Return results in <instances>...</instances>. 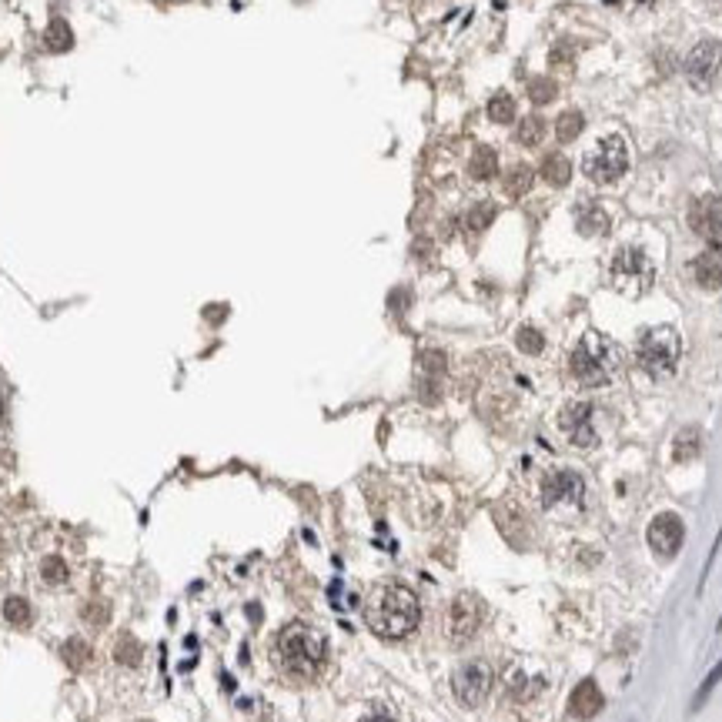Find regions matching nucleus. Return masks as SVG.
Returning a JSON list of instances; mask_svg holds the SVG:
<instances>
[{
  "mask_svg": "<svg viewBox=\"0 0 722 722\" xmlns=\"http://www.w3.org/2000/svg\"><path fill=\"white\" fill-rule=\"evenodd\" d=\"M421 619L419 596L402 582H381L375 585L365 599V622L368 629L381 639H405L415 633Z\"/></svg>",
  "mask_w": 722,
  "mask_h": 722,
  "instance_id": "nucleus-1",
  "label": "nucleus"
},
{
  "mask_svg": "<svg viewBox=\"0 0 722 722\" xmlns=\"http://www.w3.org/2000/svg\"><path fill=\"white\" fill-rule=\"evenodd\" d=\"M275 659H278L281 672H288L292 679H315L318 669L328 659V639L308 622H292L278 633Z\"/></svg>",
  "mask_w": 722,
  "mask_h": 722,
  "instance_id": "nucleus-2",
  "label": "nucleus"
},
{
  "mask_svg": "<svg viewBox=\"0 0 722 722\" xmlns=\"http://www.w3.org/2000/svg\"><path fill=\"white\" fill-rule=\"evenodd\" d=\"M622 368V348L602 331H589L579 348L572 352V375L589 385V388H602L619 375Z\"/></svg>",
  "mask_w": 722,
  "mask_h": 722,
  "instance_id": "nucleus-3",
  "label": "nucleus"
},
{
  "mask_svg": "<svg viewBox=\"0 0 722 722\" xmlns=\"http://www.w3.org/2000/svg\"><path fill=\"white\" fill-rule=\"evenodd\" d=\"M679 352H683V342H679V331L672 325H656L639 335V344H635V358H639V368L649 371L652 378H666L675 371L679 365Z\"/></svg>",
  "mask_w": 722,
  "mask_h": 722,
  "instance_id": "nucleus-4",
  "label": "nucleus"
},
{
  "mask_svg": "<svg viewBox=\"0 0 722 722\" xmlns=\"http://www.w3.org/2000/svg\"><path fill=\"white\" fill-rule=\"evenodd\" d=\"M612 281H616L619 292L635 298V294H642L646 288H652L656 268H652L646 251H639V248H619L616 258H612Z\"/></svg>",
  "mask_w": 722,
  "mask_h": 722,
  "instance_id": "nucleus-5",
  "label": "nucleus"
},
{
  "mask_svg": "<svg viewBox=\"0 0 722 722\" xmlns=\"http://www.w3.org/2000/svg\"><path fill=\"white\" fill-rule=\"evenodd\" d=\"M625 167H629L625 140L612 134V138H602V144L585 157L582 171L592 181H599V184H612V181H619L625 174Z\"/></svg>",
  "mask_w": 722,
  "mask_h": 722,
  "instance_id": "nucleus-6",
  "label": "nucleus"
},
{
  "mask_svg": "<svg viewBox=\"0 0 722 722\" xmlns=\"http://www.w3.org/2000/svg\"><path fill=\"white\" fill-rule=\"evenodd\" d=\"M452 692H455L458 702L469 706V709L481 706L485 696L492 692V666L481 659H471L465 662V666H458L455 675H452Z\"/></svg>",
  "mask_w": 722,
  "mask_h": 722,
  "instance_id": "nucleus-7",
  "label": "nucleus"
},
{
  "mask_svg": "<svg viewBox=\"0 0 722 722\" xmlns=\"http://www.w3.org/2000/svg\"><path fill=\"white\" fill-rule=\"evenodd\" d=\"M481 619H485V606L475 592H462L455 596L452 608H448V639L455 646H465L475 639V633L481 629Z\"/></svg>",
  "mask_w": 722,
  "mask_h": 722,
  "instance_id": "nucleus-8",
  "label": "nucleus"
},
{
  "mask_svg": "<svg viewBox=\"0 0 722 722\" xmlns=\"http://www.w3.org/2000/svg\"><path fill=\"white\" fill-rule=\"evenodd\" d=\"M722 67V44L719 40H699L685 57V77L692 88H709L712 77Z\"/></svg>",
  "mask_w": 722,
  "mask_h": 722,
  "instance_id": "nucleus-9",
  "label": "nucleus"
},
{
  "mask_svg": "<svg viewBox=\"0 0 722 722\" xmlns=\"http://www.w3.org/2000/svg\"><path fill=\"white\" fill-rule=\"evenodd\" d=\"M585 495V481L575 471H552L542 481V505L556 508V505H579Z\"/></svg>",
  "mask_w": 722,
  "mask_h": 722,
  "instance_id": "nucleus-10",
  "label": "nucleus"
},
{
  "mask_svg": "<svg viewBox=\"0 0 722 722\" xmlns=\"http://www.w3.org/2000/svg\"><path fill=\"white\" fill-rule=\"evenodd\" d=\"M683 539H685V525L679 515L662 512V515H656V519L649 522V545H652L656 556L672 558L683 548Z\"/></svg>",
  "mask_w": 722,
  "mask_h": 722,
  "instance_id": "nucleus-11",
  "label": "nucleus"
},
{
  "mask_svg": "<svg viewBox=\"0 0 722 722\" xmlns=\"http://www.w3.org/2000/svg\"><path fill=\"white\" fill-rule=\"evenodd\" d=\"M558 425L569 435V442L579 445V448H592V445L599 442L596 425H592V405H589V402H572V405H565Z\"/></svg>",
  "mask_w": 722,
  "mask_h": 722,
  "instance_id": "nucleus-12",
  "label": "nucleus"
},
{
  "mask_svg": "<svg viewBox=\"0 0 722 722\" xmlns=\"http://www.w3.org/2000/svg\"><path fill=\"white\" fill-rule=\"evenodd\" d=\"M689 228L696 231L699 238L706 241H716L722 231V201L716 194H706V198H699L692 204V211H689Z\"/></svg>",
  "mask_w": 722,
  "mask_h": 722,
  "instance_id": "nucleus-13",
  "label": "nucleus"
},
{
  "mask_svg": "<svg viewBox=\"0 0 722 722\" xmlns=\"http://www.w3.org/2000/svg\"><path fill=\"white\" fill-rule=\"evenodd\" d=\"M692 275H696L699 285L709 288V292L722 288V244L719 241H709V248L692 261Z\"/></svg>",
  "mask_w": 722,
  "mask_h": 722,
  "instance_id": "nucleus-14",
  "label": "nucleus"
},
{
  "mask_svg": "<svg viewBox=\"0 0 722 722\" xmlns=\"http://www.w3.org/2000/svg\"><path fill=\"white\" fill-rule=\"evenodd\" d=\"M602 706H606V699H602V689H599L592 679H582V683L572 689L569 712L575 716V719H592V716H599V712H602Z\"/></svg>",
  "mask_w": 722,
  "mask_h": 722,
  "instance_id": "nucleus-15",
  "label": "nucleus"
},
{
  "mask_svg": "<svg viewBox=\"0 0 722 722\" xmlns=\"http://www.w3.org/2000/svg\"><path fill=\"white\" fill-rule=\"evenodd\" d=\"M575 225H579V234H585V238H592V234H606L608 215L599 208V204H585V208H579Z\"/></svg>",
  "mask_w": 722,
  "mask_h": 722,
  "instance_id": "nucleus-16",
  "label": "nucleus"
},
{
  "mask_svg": "<svg viewBox=\"0 0 722 722\" xmlns=\"http://www.w3.org/2000/svg\"><path fill=\"white\" fill-rule=\"evenodd\" d=\"M469 174L475 181H488V178H495V174H498V157H495L492 148H479V151L471 154Z\"/></svg>",
  "mask_w": 722,
  "mask_h": 722,
  "instance_id": "nucleus-17",
  "label": "nucleus"
},
{
  "mask_svg": "<svg viewBox=\"0 0 722 722\" xmlns=\"http://www.w3.org/2000/svg\"><path fill=\"white\" fill-rule=\"evenodd\" d=\"M44 44H47V51H71L74 47V30L67 27V21H51L47 27V34H44Z\"/></svg>",
  "mask_w": 722,
  "mask_h": 722,
  "instance_id": "nucleus-18",
  "label": "nucleus"
},
{
  "mask_svg": "<svg viewBox=\"0 0 722 722\" xmlns=\"http://www.w3.org/2000/svg\"><path fill=\"white\" fill-rule=\"evenodd\" d=\"M4 619L11 622V625H17V629H27L30 625V619H34V608H30V602L21 596H13L4 602Z\"/></svg>",
  "mask_w": 722,
  "mask_h": 722,
  "instance_id": "nucleus-19",
  "label": "nucleus"
},
{
  "mask_svg": "<svg viewBox=\"0 0 722 722\" xmlns=\"http://www.w3.org/2000/svg\"><path fill=\"white\" fill-rule=\"evenodd\" d=\"M699 448H702L699 429H685L683 435L675 438V445H672V455H675V462H689V458L699 455Z\"/></svg>",
  "mask_w": 722,
  "mask_h": 722,
  "instance_id": "nucleus-20",
  "label": "nucleus"
},
{
  "mask_svg": "<svg viewBox=\"0 0 722 722\" xmlns=\"http://www.w3.org/2000/svg\"><path fill=\"white\" fill-rule=\"evenodd\" d=\"M569 161H565V154H545L542 161V178L548 181V184H565L569 181Z\"/></svg>",
  "mask_w": 722,
  "mask_h": 722,
  "instance_id": "nucleus-21",
  "label": "nucleus"
},
{
  "mask_svg": "<svg viewBox=\"0 0 722 722\" xmlns=\"http://www.w3.org/2000/svg\"><path fill=\"white\" fill-rule=\"evenodd\" d=\"M582 127H585V117L579 115V111H565V115L558 117L556 121V134H558V140H575L579 134H582Z\"/></svg>",
  "mask_w": 722,
  "mask_h": 722,
  "instance_id": "nucleus-22",
  "label": "nucleus"
},
{
  "mask_svg": "<svg viewBox=\"0 0 722 722\" xmlns=\"http://www.w3.org/2000/svg\"><path fill=\"white\" fill-rule=\"evenodd\" d=\"M529 188H532V167L519 165V167H512V171L505 174V191L512 194V198H522Z\"/></svg>",
  "mask_w": 722,
  "mask_h": 722,
  "instance_id": "nucleus-23",
  "label": "nucleus"
},
{
  "mask_svg": "<svg viewBox=\"0 0 722 722\" xmlns=\"http://www.w3.org/2000/svg\"><path fill=\"white\" fill-rule=\"evenodd\" d=\"M515 138H519V144H525V148H535L539 140L545 138V121L542 117H525L519 124V131H515Z\"/></svg>",
  "mask_w": 722,
  "mask_h": 722,
  "instance_id": "nucleus-24",
  "label": "nucleus"
},
{
  "mask_svg": "<svg viewBox=\"0 0 722 722\" xmlns=\"http://www.w3.org/2000/svg\"><path fill=\"white\" fill-rule=\"evenodd\" d=\"M140 642L134 639V635H121L117 639V649H115V659L121 662V666H138L140 662Z\"/></svg>",
  "mask_w": 722,
  "mask_h": 722,
  "instance_id": "nucleus-25",
  "label": "nucleus"
},
{
  "mask_svg": "<svg viewBox=\"0 0 722 722\" xmlns=\"http://www.w3.org/2000/svg\"><path fill=\"white\" fill-rule=\"evenodd\" d=\"M488 117H492L495 124H508L515 117V101L508 94H495L492 101H488Z\"/></svg>",
  "mask_w": 722,
  "mask_h": 722,
  "instance_id": "nucleus-26",
  "label": "nucleus"
},
{
  "mask_svg": "<svg viewBox=\"0 0 722 722\" xmlns=\"http://www.w3.org/2000/svg\"><path fill=\"white\" fill-rule=\"evenodd\" d=\"M90 659V646L88 642H81V639H71V642H64V662L71 666V669H84Z\"/></svg>",
  "mask_w": 722,
  "mask_h": 722,
  "instance_id": "nucleus-27",
  "label": "nucleus"
},
{
  "mask_svg": "<svg viewBox=\"0 0 722 722\" xmlns=\"http://www.w3.org/2000/svg\"><path fill=\"white\" fill-rule=\"evenodd\" d=\"M40 575H44V582H47V585H61V582H67L71 569L64 565V558L51 556V558H44V562H40Z\"/></svg>",
  "mask_w": 722,
  "mask_h": 722,
  "instance_id": "nucleus-28",
  "label": "nucleus"
},
{
  "mask_svg": "<svg viewBox=\"0 0 722 722\" xmlns=\"http://www.w3.org/2000/svg\"><path fill=\"white\" fill-rule=\"evenodd\" d=\"M492 217H495V204H475L469 211V217H465V225H469L471 234H479V231H485L492 225Z\"/></svg>",
  "mask_w": 722,
  "mask_h": 722,
  "instance_id": "nucleus-29",
  "label": "nucleus"
},
{
  "mask_svg": "<svg viewBox=\"0 0 722 722\" xmlns=\"http://www.w3.org/2000/svg\"><path fill=\"white\" fill-rule=\"evenodd\" d=\"M556 81L552 77H539V81H532V88H529V98H532L535 104H552L556 101Z\"/></svg>",
  "mask_w": 722,
  "mask_h": 722,
  "instance_id": "nucleus-30",
  "label": "nucleus"
},
{
  "mask_svg": "<svg viewBox=\"0 0 722 722\" xmlns=\"http://www.w3.org/2000/svg\"><path fill=\"white\" fill-rule=\"evenodd\" d=\"M722 683V659L716 662V666H712V672L709 675H706V679H702V685H699V692H696V699H692V709H699V706H702V702H706V699L712 696V689H716V685Z\"/></svg>",
  "mask_w": 722,
  "mask_h": 722,
  "instance_id": "nucleus-31",
  "label": "nucleus"
},
{
  "mask_svg": "<svg viewBox=\"0 0 722 722\" xmlns=\"http://www.w3.org/2000/svg\"><path fill=\"white\" fill-rule=\"evenodd\" d=\"M515 342H519V352H525V355H539L545 348V338L535 328H519Z\"/></svg>",
  "mask_w": 722,
  "mask_h": 722,
  "instance_id": "nucleus-32",
  "label": "nucleus"
},
{
  "mask_svg": "<svg viewBox=\"0 0 722 722\" xmlns=\"http://www.w3.org/2000/svg\"><path fill=\"white\" fill-rule=\"evenodd\" d=\"M558 64H565V67L572 64L569 44H556V51H552V67H558Z\"/></svg>",
  "mask_w": 722,
  "mask_h": 722,
  "instance_id": "nucleus-33",
  "label": "nucleus"
},
{
  "mask_svg": "<svg viewBox=\"0 0 722 722\" xmlns=\"http://www.w3.org/2000/svg\"><path fill=\"white\" fill-rule=\"evenodd\" d=\"M365 722H395V719H392V716H368Z\"/></svg>",
  "mask_w": 722,
  "mask_h": 722,
  "instance_id": "nucleus-34",
  "label": "nucleus"
},
{
  "mask_svg": "<svg viewBox=\"0 0 722 722\" xmlns=\"http://www.w3.org/2000/svg\"><path fill=\"white\" fill-rule=\"evenodd\" d=\"M0 421H4V395H0Z\"/></svg>",
  "mask_w": 722,
  "mask_h": 722,
  "instance_id": "nucleus-35",
  "label": "nucleus"
},
{
  "mask_svg": "<svg viewBox=\"0 0 722 722\" xmlns=\"http://www.w3.org/2000/svg\"><path fill=\"white\" fill-rule=\"evenodd\" d=\"M639 4H656V0H639Z\"/></svg>",
  "mask_w": 722,
  "mask_h": 722,
  "instance_id": "nucleus-36",
  "label": "nucleus"
},
{
  "mask_svg": "<svg viewBox=\"0 0 722 722\" xmlns=\"http://www.w3.org/2000/svg\"><path fill=\"white\" fill-rule=\"evenodd\" d=\"M719 629H722V619H719Z\"/></svg>",
  "mask_w": 722,
  "mask_h": 722,
  "instance_id": "nucleus-37",
  "label": "nucleus"
},
{
  "mask_svg": "<svg viewBox=\"0 0 722 722\" xmlns=\"http://www.w3.org/2000/svg\"><path fill=\"white\" fill-rule=\"evenodd\" d=\"M719 4H722V0H719Z\"/></svg>",
  "mask_w": 722,
  "mask_h": 722,
  "instance_id": "nucleus-38",
  "label": "nucleus"
}]
</instances>
